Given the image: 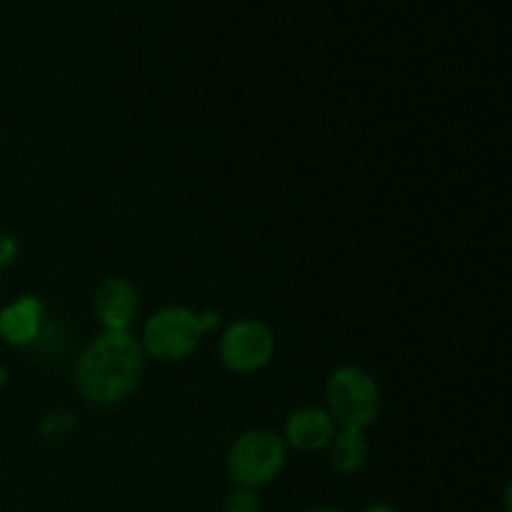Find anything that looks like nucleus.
I'll use <instances>...</instances> for the list:
<instances>
[{
    "label": "nucleus",
    "mask_w": 512,
    "mask_h": 512,
    "mask_svg": "<svg viewBox=\"0 0 512 512\" xmlns=\"http://www.w3.org/2000/svg\"><path fill=\"white\" fill-rule=\"evenodd\" d=\"M18 258V243L10 235H0V268H8Z\"/></svg>",
    "instance_id": "nucleus-12"
},
{
    "label": "nucleus",
    "mask_w": 512,
    "mask_h": 512,
    "mask_svg": "<svg viewBox=\"0 0 512 512\" xmlns=\"http://www.w3.org/2000/svg\"><path fill=\"white\" fill-rule=\"evenodd\" d=\"M145 368V350L128 330H105L80 353L75 385L95 405H115L133 395Z\"/></svg>",
    "instance_id": "nucleus-1"
},
{
    "label": "nucleus",
    "mask_w": 512,
    "mask_h": 512,
    "mask_svg": "<svg viewBox=\"0 0 512 512\" xmlns=\"http://www.w3.org/2000/svg\"><path fill=\"white\" fill-rule=\"evenodd\" d=\"M73 425H75L73 413H68V410H55V413H50L48 418L43 420V428L40 430H43L45 438L53 440V438H63Z\"/></svg>",
    "instance_id": "nucleus-11"
},
{
    "label": "nucleus",
    "mask_w": 512,
    "mask_h": 512,
    "mask_svg": "<svg viewBox=\"0 0 512 512\" xmlns=\"http://www.w3.org/2000/svg\"><path fill=\"white\" fill-rule=\"evenodd\" d=\"M275 335L260 320H238L220 338V360L233 373H255L273 360Z\"/></svg>",
    "instance_id": "nucleus-5"
},
{
    "label": "nucleus",
    "mask_w": 512,
    "mask_h": 512,
    "mask_svg": "<svg viewBox=\"0 0 512 512\" xmlns=\"http://www.w3.org/2000/svg\"><path fill=\"white\" fill-rule=\"evenodd\" d=\"M328 413L340 428L365 430L380 413V388L365 370L338 368L325 385Z\"/></svg>",
    "instance_id": "nucleus-2"
},
{
    "label": "nucleus",
    "mask_w": 512,
    "mask_h": 512,
    "mask_svg": "<svg viewBox=\"0 0 512 512\" xmlns=\"http://www.w3.org/2000/svg\"><path fill=\"white\" fill-rule=\"evenodd\" d=\"M200 325H203V330H210L218 325V313H203L200 315Z\"/></svg>",
    "instance_id": "nucleus-13"
},
{
    "label": "nucleus",
    "mask_w": 512,
    "mask_h": 512,
    "mask_svg": "<svg viewBox=\"0 0 512 512\" xmlns=\"http://www.w3.org/2000/svg\"><path fill=\"white\" fill-rule=\"evenodd\" d=\"M365 512H398L395 508H390V505H370Z\"/></svg>",
    "instance_id": "nucleus-14"
},
{
    "label": "nucleus",
    "mask_w": 512,
    "mask_h": 512,
    "mask_svg": "<svg viewBox=\"0 0 512 512\" xmlns=\"http://www.w3.org/2000/svg\"><path fill=\"white\" fill-rule=\"evenodd\" d=\"M225 512H260L258 493L250 488H238L225 500Z\"/></svg>",
    "instance_id": "nucleus-10"
},
{
    "label": "nucleus",
    "mask_w": 512,
    "mask_h": 512,
    "mask_svg": "<svg viewBox=\"0 0 512 512\" xmlns=\"http://www.w3.org/2000/svg\"><path fill=\"white\" fill-rule=\"evenodd\" d=\"M328 458L338 473H355L368 460V438L363 430L343 428L328 443Z\"/></svg>",
    "instance_id": "nucleus-9"
},
{
    "label": "nucleus",
    "mask_w": 512,
    "mask_h": 512,
    "mask_svg": "<svg viewBox=\"0 0 512 512\" xmlns=\"http://www.w3.org/2000/svg\"><path fill=\"white\" fill-rule=\"evenodd\" d=\"M205 330L200 325V315L190 308L170 305L160 308L143 328V350L163 363H178L190 358L198 350Z\"/></svg>",
    "instance_id": "nucleus-3"
},
{
    "label": "nucleus",
    "mask_w": 512,
    "mask_h": 512,
    "mask_svg": "<svg viewBox=\"0 0 512 512\" xmlns=\"http://www.w3.org/2000/svg\"><path fill=\"white\" fill-rule=\"evenodd\" d=\"M333 435L335 420L330 418L328 410L308 405V408H298L288 415L283 443L293 445L295 450H303V453H313V450L328 448Z\"/></svg>",
    "instance_id": "nucleus-7"
},
{
    "label": "nucleus",
    "mask_w": 512,
    "mask_h": 512,
    "mask_svg": "<svg viewBox=\"0 0 512 512\" xmlns=\"http://www.w3.org/2000/svg\"><path fill=\"white\" fill-rule=\"evenodd\" d=\"M93 308L105 330H128L138 313V290L125 278H103L95 288Z\"/></svg>",
    "instance_id": "nucleus-6"
},
{
    "label": "nucleus",
    "mask_w": 512,
    "mask_h": 512,
    "mask_svg": "<svg viewBox=\"0 0 512 512\" xmlns=\"http://www.w3.org/2000/svg\"><path fill=\"white\" fill-rule=\"evenodd\" d=\"M305 512H340V510H333V508H313V510H305Z\"/></svg>",
    "instance_id": "nucleus-16"
},
{
    "label": "nucleus",
    "mask_w": 512,
    "mask_h": 512,
    "mask_svg": "<svg viewBox=\"0 0 512 512\" xmlns=\"http://www.w3.org/2000/svg\"><path fill=\"white\" fill-rule=\"evenodd\" d=\"M285 465V443L263 428L248 430L228 453V473L238 488H260L280 475Z\"/></svg>",
    "instance_id": "nucleus-4"
},
{
    "label": "nucleus",
    "mask_w": 512,
    "mask_h": 512,
    "mask_svg": "<svg viewBox=\"0 0 512 512\" xmlns=\"http://www.w3.org/2000/svg\"><path fill=\"white\" fill-rule=\"evenodd\" d=\"M43 333V303L33 295H23L0 310V338L13 348L35 343Z\"/></svg>",
    "instance_id": "nucleus-8"
},
{
    "label": "nucleus",
    "mask_w": 512,
    "mask_h": 512,
    "mask_svg": "<svg viewBox=\"0 0 512 512\" xmlns=\"http://www.w3.org/2000/svg\"><path fill=\"white\" fill-rule=\"evenodd\" d=\"M5 383H8V370H5L3 365H0V390L5 388Z\"/></svg>",
    "instance_id": "nucleus-15"
}]
</instances>
